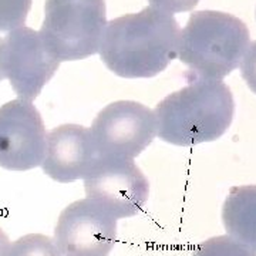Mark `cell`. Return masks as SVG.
<instances>
[{"label": "cell", "mask_w": 256, "mask_h": 256, "mask_svg": "<svg viewBox=\"0 0 256 256\" xmlns=\"http://www.w3.org/2000/svg\"><path fill=\"white\" fill-rule=\"evenodd\" d=\"M222 222L229 236L256 252V185L230 190L222 208Z\"/></svg>", "instance_id": "obj_11"}, {"label": "cell", "mask_w": 256, "mask_h": 256, "mask_svg": "<svg viewBox=\"0 0 256 256\" xmlns=\"http://www.w3.org/2000/svg\"><path fill=\"white\" fill-rule=\"evenodd\" d=\"M180 34L174 14L148 6L107 22L98 54L116 76L150 78L178 57Z\"/></svg>", "instance_id": "obj_1"}, {"label": "cell", "mask_w": 256, "mask_h": 256, "mask_svg": "<svg viewBox=\"0 0 256 256\" xmlns=\"http://www.w3.org/2000/svg\"><path fill=\"white\" fill-rule=\"evenodd\" d=\"M2 47H3V37H0V82L6 78V74L3 70V62H2Z\"/></svg>", "instance_id": "obj_18"}, {"label": "cell", "mask_w": 256, "mask_h": 256, "mask_svg": "<svg viewBox=\"0 0 256 256\" xmlns=\"http://www.w3.org/2000/svg\"><path fill=\"white\" fill-rule=\"evenodd\" d=\"M47 132L32 101L16 98L0 107V166L28 171L40 166L46 152Z\"/></svg>", "instance_id": "obj_9"}, {"label": "cell", "mask_w": 256, "mask_h": 256, "mask_svg": "<svg viewBox=\"0 0 256 256\" xmlns=\"http://www.w3.org/2000/svg\"><path fill=\"white\" fill-rule=\"evenodd\" d=\"M84 180L90 198L117 220L140 214L150 196V184L134 160L98 156Z\"/></svg>", "instance_id": "obj_6"}, {"label": "cell", "mask_w": 256, "mask_h": 256, "mask_svg": "<svg viewBox=\"0 0 256 256\" xmlns=\"http://www.w3.org/2000/svg\"><path fill=\"white\" fill-rule=\"evenodd\" d=\"M9 256H62L54 239L42 234H28L10 245Z\"/></svg>", "instance_id": "obj_13"}, {"label": "cell", "mask_w": 256, "mask_h": 256, "mask_svg": "<svg viewBox=\"0 0 256 256\" xmlns=\"http://www.w3.org/2000/svg\"><path fill=\"white\" fill-rule=\"evenodd\" d=\"M33 0H0V33L24 26Z\"/></svg>", "instance_id": "obj_14"}, {"label": "cell", "mask_w": 256, "mask_h": 256, "mask_svg": "<svg viewBox=\"0 0 256 256\" xmlns=\"http://www.w3.org/2000/svg\"><path fill=\"white\" fill-rule=\"evenodd\" d=\"M2 62L12 88L26 101L36 100L62 63L47 50L40 33L26 26L3 37Z\"/></svg>", "instance_id": "obj_8"}, {"label": "cell", "mask_w": 256, "mask_h": 256, "mask_svg": "<svg viewBox=\"0 0 256 256\" xmlns=\"http://www.w3.org/2000/svg\"><path fill=\"white\" fill-rule=\"evenodd\" d=\"M250 44L246 24L216 10L194 12L181 30L178 58L194 77L222 80L238 68Z\"/></svg>", "instance_id": "obj_3"}, {"label": "cell", "mask_w": 256, "mask_h": 256, "mask_svg": "<svg viewBox=\"0 0 256 256\" xmlns=\"http://www.w3.org/2000/svg\"><path fill=\"white\" fill-rule=\"evenodd\" d=\"M192 256H256V252L229 235H220L201 242Z\"/></svg>", "instance_id": "obj_12"}, {"label": "cell", "mask_w": 256, "mask_h": 256, "mask_svg": "<svg viewBox=\"0 0 256 256\" xmlns=\"http://www.w3.org/2000/svg\"><path fill=\"white\" fill-rule=\"evenodd\" d=\"M242 76L246 80L248 86L256 92V42L249 44L240 62Z\"/></svg>", "instance_id": "obj_15"}, {"label": "cell", "mask_w": 256, "mask_h": 256, "mask_svg": "<svg viewBox=\"0 0 256 256\" xmlns=\"http://www.w3.org/2000/svg\"><path fill=\"white\" fill-rule=\"evenodd\" d=\"M62 256H108L117 240V218L90 198L66 206L54 228Z\"/></svg>", "instance_id": "obj_7"}, {"label": "cell", "mask_w": 256, "mask_h": 256, "mask_svg": "<svg viewBox=\"0 0 256 256\" xmlns=\"http://www.w3.org/2000/svg\"><path fill=\"white\" fill-rule=\"evenodd\" d=\"M98 158L90 130L77 124H63L47 134L43 172L57 182L84 178Z\"/></svg>", "instance_id": "obj_10"}, {"label": "cell", "mask_w": 256, "mask_h": 256, "mask_svg": "<svg viewBox=\"0 0 256 256\" xmlns=\"http://www.w3.org/2000/svg\"><path fill=\"white\" fill-rule=\"evenodd\" d=\"M234 111V96L225 82L194 77L156 107V136L180 146L215 141L226 132Z\"/></svg>", "instance_id": "obj_2"}, {"label": "cell", "mask_w": 256, "mask_h": 256, "mask_svg": "<svg viewBox=\"0 0 256 256\" xmlns=\"http://www.w3.org/2000/svg\"><path fill=\"white\" fill-rule=\"evenodd\" d=\"M148 2H150V6L166 12L170 14L190 12L200 3V0H148Z\"/></svg>", "instance_id": "obj_16"}, {"label": "cell", "mask_w": 256, "mask_h": 256, "mask_svg": "<svg viewBox=\"0 0 256 256\" xmlns=\"http://www.w3.org/2000/svg\"><path fill=\"white\" fill-rule=\"evenodd\" d=\"M10 239L4 234V230L0 228V256H9L10 252Z\"/></svg>", "instance_id": "obj_17"}, {"label": "cell", "mask_w": 256, "mask_h": 256, "mask_svg": "<svg viewBox=\"0 0 256 256\" xmlns=\"http://www.w3.org/2000/svg\"><path fill=\"white\" fill-rule=\"evenodd\" d=\"M106 26V0H46L38 33L57 60L76 62L98 53Z\"/></svg>", "instance_id": "obj_4"}, {"label": "cell", "mask_w": 256, "mask_h": 256, "mask_svg": "<svg viewBox=\"0 0 256 256\" xmlns=\"http://www.w3.org/2000/svg\"><path fill=\"white\" fill-rule=\"evenodd\" d=\"M98 156L134 160L156 137L154 111L131 100L108 104L90 128Z\"/></svg>", "instance_id": "obj_5"}]
</instances>
